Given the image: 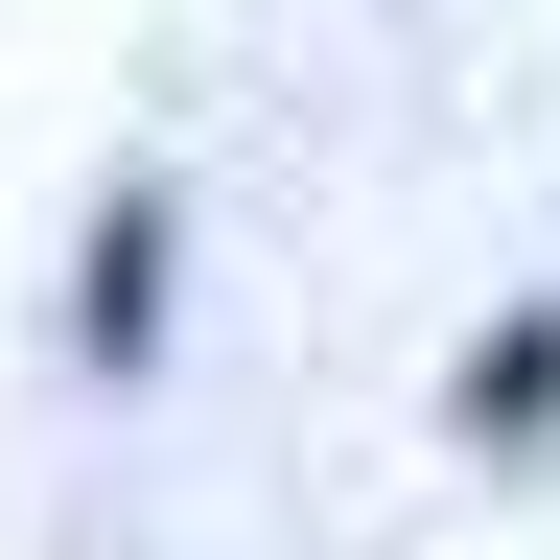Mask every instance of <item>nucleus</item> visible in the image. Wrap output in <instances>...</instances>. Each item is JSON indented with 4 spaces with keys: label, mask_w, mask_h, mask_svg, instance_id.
I'll list each match as a JSON object with an SVG mask.
<instances>
[{
    "label": "nucleus",
    "mask_w": 560,
    "mask_h": 560,
    "mask_svg": "<svg viewBox=\"0 0 560 560\" xmlns=\"http://www.w3.org/2000/svg\"><path fill=\"white\" fill-rule=\"evenodd\" d=\"M70 350H94V374H140V350H164V210H94V257H70Z\"/></svg>",
    "instance_id": "obj_1"
},
{
    "label": "nucleus",
    "mask_w": 560,
    "mask_h": 560,
    "mask_svg": "<svg viewBox=\"0 0 560 560\" xmlns=\"http://www.w3.org/2000/svg\"><path fill=\"white\" fill-rule=\"evenodd\" d=\"M560 420V327H514V350H467V444H537Z\"/></svg>",
    "instance_id": "obj_2"
}]
</instances>
